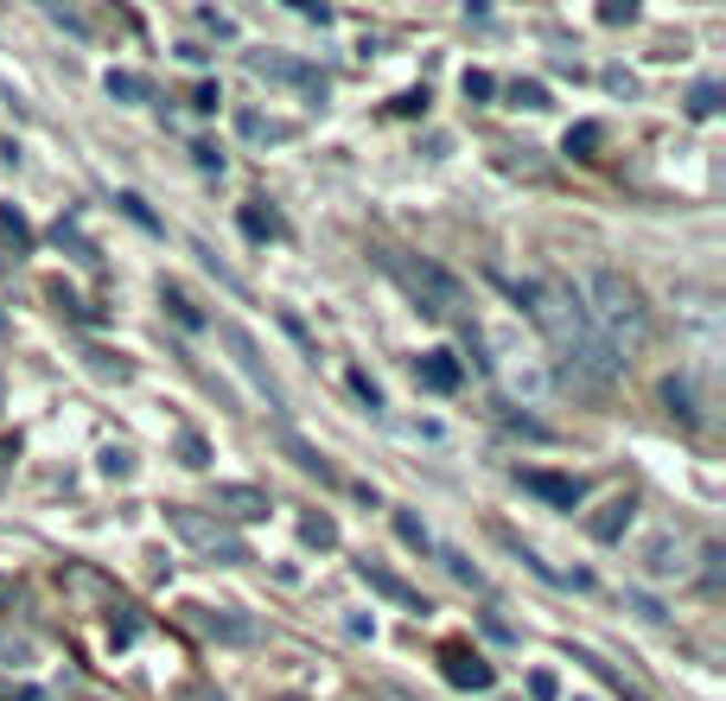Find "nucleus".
<instances>
[{"label":"nucleus","mask_w":726,"mask_h":701,"mask_svg":"<svg viewBox=\"0 0 726 701\" xmlns=\"http://www.w3.org/2000/svg\"><path fill=\"white\" fill-rule=\"evenodd\" d=\"M249 71L268 83H300L307 96H325V78L312 71V64H300V58H287V52H249Z\"/></svg>","instance_id":"5"},{"label":"nucleus","mask_w":726,"mask_h":701,"mask_svg":"<svg viewBox=\"0 0 726 701\" xmlns=\"http://www.w3.org/2000/svg\"><path fill=\"white\" fill-rule=\"evenodd\" d=\"M440 670H446V682H453V689H478V695L497 682V670L478 657V650H466V645H446V650H440Z\"/></svg>","instance_id":"6"},{"label":"nucleus","mask_w":726,"mask_h":701,"mask_svg":"<svg viewBox=\"0 0 726 701\" xmlns=\"http://www.w3.org/2000/svg\"><path fill=\"white\" fill-rule=\"evenodd\" d=\"M593 300L599 307H587L593 312V326L605 332V344L624 358V344H644V300H637V287L624 281V275H612V268H599L593 275Z\"/></svg>","instance_id":"2"},{"label":"nucleus","mask_w":726,"mask_h":701,"mask_svg":"<svg viewBox=\"0 0 726 701\" xmlns=\"http://www.w3.org/2000/svg\"><path fill=\"white\" fill-rule=\"evenodd\" d=\"M191 154H198V166H205V173H224V154H217V147H210V141H198V147H191Z\"/></svg>","instance_id":"29"},{"label":"nucleus","mask_w":726,"mask_h":701,"mask_svg":"<svg viewBox=\"0 0 726 701\" xmlns=\"http://www.w3.org/2000/svg\"><path fill=\"white\" fill-rule=\"evenodd\" d=\"M108 96H115V103H147V96H154V83L134 78V71H108Z\"/></svg>","instance_id":"14"},{"label":"nucleus","mask_w":726,"mask_h":701,"mask_svg":"<svg viewBox=\"0 0 726 701\" xmlns=\"http://www.w3.org/2000/svg\"><path fill=\"white\" fill-rule=\"evenodd\" d=\"M357 574H363V580H370V587H376L383 599H395L402 612H427V599H421L415 587H408V580H395L390 568H376V561H357Z\"/></svg>","instance_id":"9"},{"label":"nucleus","mask_w":726,"mask_h":701,"mask_svg":"<svg viewBox=\"0 0 726 701\" xmlns=\"http://www.w3.org/2000/svg\"><path fill=\"white\" fill-rule=\"evenodd\" d=\"M593 147H599V128H593V122H580V128L568 134V154H580V159H587Z\"/></svg>","instance_id":"23"},{"label":"nucleus","mask_w":726,"mask_h":701,"mask_svg":"<svg viewBox=\"0 0 726 701\" xmlns=\"http://www.w3.org/2000/svg\"><path fill=\"white\" fill-rule=\"evenodd\" d=\"M103 472H108V478H128V472H134V460L122 453V446H108V453H103Z\"/></svg>","instance_id":"24"},{"label":"nucleus","mask_w":726,"mask_h":701,"mask_svg":"<svg viewBox=\"0 0 726 701\" xmlns=\"http://www.w3.org/2000/svg\"><path fill=\"white\" fill-rule=\"evenodd\" d=\"M395 536L408 548H427V529H421V517H408V511H395Z\"/></svg>","instance_id":"22"},{"label":"nucleus","mask_w":726,"mask_h":701,"mask_svg":"<svg viewBox=\"0 0 726 701\" xmlns=\"http://www.w3.org/2000/svg\"><path fill=\"white\" fill-rule=\"evenodd\" d=\"M631 511H637V497L619 492L612 504H605V511H599V517H587V536H593V543H619L624 523H631Z\"/></svg>","instance_id":"10"},{"label":"nucleus","mask_w":726,"mask_h":701,"mask_svg":"<svg viewBox=\"0 0 726 701\" xmlns=\"http://www.w3.org/2000/svg\"><path fill=\"white\" fill-rule=\"evenodd\" d=\"M179 453H185V466H205L210 453H205V441H198V434H185L179 441Z\"/></svg>","instance_id":"28"},{"label":"nucleus","mask_w":726,"mask_h":701,"mask_svg":"<svg viewBox=\"0 0 726 701\" xmlns=\"http://www.w3.org/2000/svg\"><path fill=\"white\" fill-rule=\"evenodd\" d=\"M281 446H287V453H293V466H300V472H312L319 485H338V472L325 466V460H319V446H307V441H300V434H293V427H281Z\"/></svg>","instance_id":"12"},{"label":"nucleus","mask_w":726,"mask_h":701,"mask_svg":"<svg viewBox=\"0 0 726 701\" xmlns=\"http://www.w3.org/2000/svg\"><path fill=\"white\" fill-rule=\"evenodd\" d=\"M446 568H453V580H471V587H478V568H471L466 555H446Z\"/></svg>","instance_id":"31"},{"label":"nucleus","mask_w":726,"mask_h":701,"mask_svg":"<svg viewBox=\"0 0 726 701\" xmlns=\"http://www.w3.org/2000/svg\"><path fill=\"white\" fill-rule=\"evenodd\" d=\"M300 536H307L312 548H332L338 543V523L332 517H307V523H300Z\"/></svg>","instance_id":"18"},{"label":"nucleus","mask_w":726,"mask_h":701,"mask_svg":"<svg viewBox=\"0 0 726 701\" xmlns=\"http://www.w3.org/2000/svg\"><path fill=\"white\" fill-rule=\"evenodd\" d=\"M0 701H13V689H7V682H0Z\"/></svg>","instance_id":"34"},{"label":"nucleus","mask_w":726,"mask_h":701,"mask_svg":"<svg viewBox=\"0 0 726 701\" xmlns=\"http://www.w3.org/2000/svg\"><path fill=\"white\" fill-rule=\"evenodd\" d=\"M529 695H536V701H554V676L536 670V676H529Z\"/></svg>","instance_id":"30"},{"label":"nucleus","mask_w":726,"mask_h":701,"mask_svg":"<svg viewBox=\"0 0 726 701\" xmlns=\"http://www.w3.org/2000/svg\"><path fill=\"white\" fill-rule=\"evenodd\" d=\"M242 134H249V141H287V122H261V115H242Z\"/></svg>","instance_id":"19"},{"label":"nucleus","mask_w":726,"mask_h":701,"mask_svg":"<svg viewBox=\"0 0 726 701\" xmlns=\"http://www.w3.org/2000/svg\"><path fill=\"white\" fill-rule=\"evenodd\" d=\"M510 103H517V109H548V90H542V83H510Z\"/></svg>","instance_id":"20"},{"label":"nucleus","mask_w":726,"mask_h":701,"mask_svg":"<svg viewBox=\"0 0 726 701\" xmlns=\"http://www.w3.org/2000/svg\"><path fill=\"white\" fill-rule=\"evenodd\" d=\"M522 300H529L536 326L554 338V351H561L573 370H587L593 383H612V377H619L624 358L612 351V344H605V332L593 326L587 300H580L568 281H529V287H522Z\"/></svg>","instance_id":"1"},{"label":"nucleus","mask_w":726,"mask_h":701,"mask_svg":"<svg viewBox=\"0 0 726 701\" xmlns=\"http://www.w3.org/2000/svg\"><path fill=\"white\" fill-rule=\"evenodd\" d=\"M217 504H224L230 517H261V511H268V492H256V485H217Z\"/></svg>","instance_id":"13"},{"label":"nucleus","mask_w":726,"mask_h":701,"mask_svg":"<svg viewBox=\"0 0 726 701\" xmlns=\"http://www.w3.org/2000/svg\"><path fill=\"white\" fill-rule=\"evenodd\" d=\"M714 109H720V83H695V96H688V115H695V122H707Z\"/></svg>","instance_id":"17"},{"label":"nucleus","mask_w":726,"mask_h":701,"mask_svg":"<svg viewBox=\"0 0 726 701\" xmlns=\"http://www.w3.org/2000/svg\"><path fill=\"white\" fill-rule=\"evenodd\" d=\"M122 210H128L134 224H147V230H154V217H147V205H141V198H134V192H128V198H122Z\"/></svg>","instance_id":"33"},{"label":"nucleus","mask_w":726,"mask_h":701,"mask_svg":"<svg viewBox=\"0 0 726 701\" xmlns=\"http://www.w3.org/2000/svg\"><path fill=\"white\" fill-rule=\"evenodd\" d=\"M224 344H230V351H236V364L249 370V383H256V390L268 395V402H281V390H274V377L261 370V351H256V338L242 332V326H224Z\"/></svg>","instance_id":"7"},{"label":"nucleus","mask_w":726,"mask_h":701,"mask_svg":"<svg viewBox=\"0 0 726 701\" xmlns=\"http://www.w3.org/2000/svg\"><path fill=\"white\" fill-rule=\"evenodd\" d=\"M415 377H421V390H434V395H453L459 383H466V370H459L453 351H427V358L415 364Z\"/></svg>","instance_id":"8"},{"label":"nucleus","mask_w":726,"mask_h":701,"mask_svg":"<svg viewBox=\"0 0 726 701\" xmlns=\"http://www.w3.org/2000/svg\"><path fill=\"white\" fill-rule=\"evenodd\" d=\"M383 268L415 293V307L427 312V319H453V312L466 307V287L453 281L446 268H434V261H415V256H402V249H383Z\"/></svg>","instance_id":"3"},{"label":"nucleus","mask_w":726,"mask_h":701,"mask_svg":"<svg viewBox=\"0 0 726 701\" xmlns=\"http://www.w3.org/2000/svg\"><path fill=\"white\" fill-rule=\"evenodd\" d=\"M205 625H210V631H217V638H236V645H242V638H256V625L230 619V612H205Z\"/></svg>","instance_id":"16"},{"label":"nucleus","mask_w":726,"mask_h":701,"mask_svg":"<svg viewBox=\"0 0 726 701\" xmlns=\"http://www.w3.org/2000/svg\"><path fill=\"white\" fill-rule=\"evenodd\" d=\"M517 478H522L536 497L561 504V511H573V504H580V478H561V472H517Z\"/></svg>","instance_id":"11"},{"label":"nucleus","mask_w":726,"mask_h":701,"mask_svg":"<svg viewBox=\"0 0 726 701\" xmlns=\"http://www.w3.org/2000/svg\"><path fill=\"white\" fill-rule=\"evenodd\" d=\"M663 402H670L682 421H695V409H688V390H682V383H663Z\"/></svg>","instance_id":"25"},{"label":"nucleus","mask_w":726,"mask_h":701,"mask_svg":"<svg viewBox=\"0 0 726 701\" xmlns=\"http://www.w3.org/2000/svg\"><path fill=\"white\" fill-rule=\"evenodd\" d=\"M242 230L256 236V243H268V236H281V217L261 210V205H242Z\"/></svg>","instance_id":"15"},{"label":"nucleus","mask_w":726,"mask_h":701,"mask_svg":"<svg viewBox=\"0 0 726 701\" xmlns=\"http://www.w3.org/2000/svg\"><path fill=\"white\" fill-rule=\"evenodd\" d=\"M166 523L179 529L185 543H198L205 555H224V561H249V548L236 543L224 523H210V517H198V511H166Z\"/></svg>","instance_id":"4"},{"label":"nucleus","mask_w":726,"mask_h":701,"mask_svg":"<svg viewBox=\"0 0 726 701\" xmlns=\"http://www.w3.org/2000/svg\"><path fill=\"white\" fill-rule=\"evenodd\" d=\"M351 390H357L363 402H370V409H383V390H376V383H370V377H363V370H351Z\"/></svg>","instance_id":"26"},{"label":"nucleus","mask_w":726,"mask_h":701,"mask_svg":"<svg viewBox=\"0 0 726 701\" xmlns=\"http://www.w3.org/2000/svg\"><path fill=\"white\" fill-rule=\"evenodd\" d=\"M166 307H173V319H179V326H205V312L191 307V300H185L179 287H166Z\"/></svg>","instance_id":"21"},{"label":"nucleus","mask_w":726,"mask_h":701,"mask_svg":"<svg viewBox=\"0 0 726 701\" xmlns=\"http://www.w3.org/2000/svg\"><path fill=\"white\" fill-rule=\"evenodd\" d=\"M217 103H224V96H217V83H198V96H191V109H205V115H210Z\"/></svg>","instance_id":"32"},{"label":"nucleus","mask_w":726,"mask_h":701,"mask_svg":"<svg viewBox=\"0 0 726 701\" xmlns=\"http://www.w3.org/2000/svg\"><path fill=\"white\" fill-rule=\"evenodd\" d=\"M491 90H497V83L485 78V71H466V96H471V103H485V96H491Z\"/></svg>","instance_id":"27"}]
</instances>
